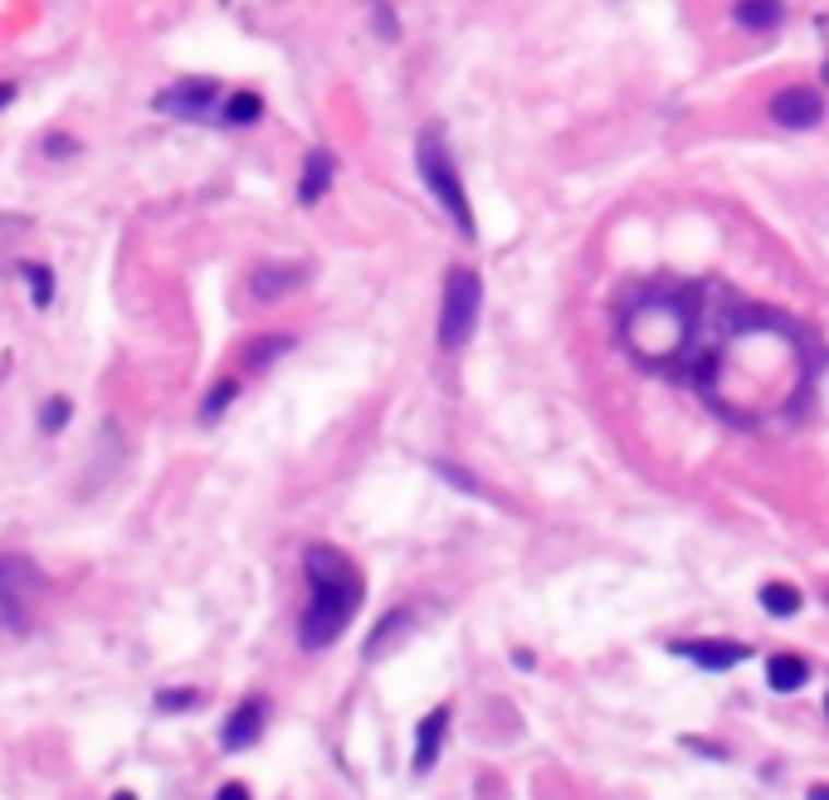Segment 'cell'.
Instances as JSON below:
<instances>
[{"label":"cell","mask_w":829,"mask_h":800,"mask_svg":"<svg viewBox=\"0 0 829 800\" xmlns=\"http://www.w3.org/2000/svg\"><path fill=\"white\" fill-rule=\"evenodd\" d=\"M810 342L775 313L722 318L698 362L708 405L742 430H781L801 415L810 396Z\"/></svg>","instance_id":"6da1fadb"},{"label":"cell","mask_w":829,"mask_h":800,"mask_svg":"<svg viewBox=\"0 0 829 800\" xmlns=\"http://www.w3.org/2000/svg\"><path fill=\"white\" fill-rule=\"evenodd\" d=\"M620 342L649 372H688L702 362V313L692 289H649L620 318Z\"/></svg>","instance_id":"7a4b0ae2"},{"label":"cell","mask_w":829,"mask_h":800,"mask_svg":"<svg viewBox=\"0 0 829 800\" xmlns=\"http://www.w3.org/2000/svg\"><path fill=\"white\" fill-rule=\"evenodd\" d=\"M303 576H308V605L298 620V645L303 649H328L346 635V625L356 620L366 600V581L356 572V562L337 552L332 542H312L303 552Z\"/></svg>","instance_id":"3957f363"},{"label":"cell","mask_w":829,"mask_h":800,"mask_svg":"<svg viewBox=\"0 0 829 800\" xmlns=\"http://www.w3.org/2000/svg\"><path fill=\"white\" fill-rule=\"evenodd\" d=\"M415 166H419V181L425 191L445 205V215L454 220V230L464 239H474V205H469V191H464V176H459V162L449 156V142L439 128H425L415 137Z\"/></svg>","instance_id":"277c9868"},{"label":"cell","mask_w":829,"mask_h":800,"mask_svg":"<svg viewBox=\"0 0 829 800\" xmlns=\"http://www.w3.org/2000/svg\"><path fill=\"white\" fill-rule=\"evenodd\" d=\"M45 591H49V581L35 556L0 552V620H5L10 630L29 625V615H35V605L45 600Z\"/></svg>","instance_id":"5b68a950"},{"label":"cell","mask_w":829,"mask_h":800,"mask_svg":"<svg viewBox=\"0 0 829 800\" xmlns=\"http://www.w3.org/2000/svg\"><path fill=\"white\" fill-rule=\"evenodd\" d=\"M478 308H484V279L474 269H454L445 279V303H439V346L459 352L478 328Z\"/></svg>","instance_id":"8992f818"},{"label":"cell","mask_w":829,"mask_h":800,"mask_svg":"<svg viewBox=\"0 0 829 800\" xmlns=\"http://www.w3.org/2000/svg\"><path fill=\"white\" fill-rule=\"evenodd\" d=\"M152 108L166 113V118H176V122H205L210 113H220V83L181 79V83H171V89L156 93Z\"/></svg>","instance_id":"52a82bcc"},{"label":"cell","mask_w":829,"mask_h":800,"mask_svg":"<svg viewBox=\"0 0 829 800\" xmlns=\"http://www.w3.org/2000/svg\"><path fill=\"white\" fill-rule=\"evenodd\" d=\"M264 728H269V698L264 693H249L225 718V728H220V746H225V752H249V746L264 737Z\"/></svg>","instance_id":"ba28073f"},{"label":"cell","mask_w":829,"mask_h":800,"mask_svg":"<svg viewBox=\"0 0 829 800\" xmlns=\"http://www.w3.org/2000/svg\"><path fill=\"white\" fill-rule=\"evenodd\" d=\"M668 649L708 673H727V669H737L742 659H751V649L742 645V639H674Z\"/></svg>","instance_id":"9c48e42d"},{"label":"cell","mask_w":829,"mask_h":800,"mask_svg":"<svg viewBox=\"0 0 829 800\" xmlns=\"http://www.w3.org/2000/svg\"><path fill=\"white\" fill-rule=\"evenodd\" d=\"M771 122H781V128L791 132H810L825 122V98L820 89H781L771 98Z\"/></svg>","instance_id":"30bf717a"},{"label":"cell","mask_w":829,"mask_h":800,"mask_svg":"<svg viewBox=\"0 0 829 800\" xmlns=\"http://www.w3.org/2000/svg\"><path fill=\"white\" fill-rule=\"evenodd\" d=\"M449 718H454V708L449 703H439L435 713H425L415 728V756H411V772L425 776L429 766L439 762V752H445V732H449Z\"/></svg>","instance_id":"8fae6325"},{"label":"cell","mask_w":829,"mask_h":800,"mask_svg":"<svg viewBox=\"0 0 829 800\" xmlns=\"http://www.w3.org/2000/svg\"><path fill=\"white\" fill-rule=\"evenodd\" d=\"M308 283V264H259L249 273V293L259 303H274V298H288L293 289Z\"/></svg>","instance_id":"7c38bea8"},{"label":"cell","mask_w":829,"mask_h":800,"mask_svg":"<svg viewBox=\"0 0 829 800\" xmlns=\"http://www.w3.org/2000/svg\"><path fill=\"white\" fill-rule=\"evenodd\" d=\"M332 172H337L332 152H308V162H303V181H298V200H303V205H318V200L328 196Z\"/></svg>","instance_id":"4fadbf2b"},{"label":"cell","mask_w":829,"mask_h":800,"mask_svg":"<svg viewBox=\"0 0 829 800\" xmlns=\"http://www.w3.org/2000/svg\"><path fill=\"white\" fill-rule=\"evenodd\" d=\"M766 683H771L775 693H801L805 683H810V664H805L801 655H771L766 659Z\"/></svg>","instance_id":"5bb4252c"},{"label":"cell","mask_w":829,"mask_h":800,"mask_svg":"<svg viewBox=\"0 0 829 800\" xmlns=\"http://www.w3.org/2000/svg\"><path fill=\"white\" fill-rule=\"evenodd\" d=\"M785 15L781 0H737V10H732V20H737L742 30H751V35H766V30H775Z\"/></svg>","instance_id":"9a60e30c"},{"label":"cell","mask_w":829,"mask_h":800,"mask_svg":"<svg viewBox=\"0 0 829 800\" xmlns=\"http://www.w3.org/2000/svg\"><path fill=\"white\" fill-rule=\"evenodd\" d=\"M757 600L771 620H791V615H801V605H805L801 586H791V581H766Z\"/></svg>","instance_id":"2e32d148"},{"label":"cell","mask_w":829,"mask_h":800,"mask_svg":"<svg viewBox=\"0 0 829 800\" xmlns=\"http://www.w3.org/2000/svg\"><path fill=\"white\" fill-rule=\"evenodd\" d=\"M283 352H293V337L288 332H264L245 346V372H269Z\"/></svg>","instance_id":"e0dca14e"},{"label":"cell","mask_w":829,"mask_h":800,"mask_svg":"<svg viewBox=\"0 0 829 800\" xmlns=\"http://www.w3.org/2000/svg\"><path fill=\"white\" fill-rule=\"evenodd\" d=\"M259 118H264V98L249 89L229 93V98L220 103V122H225V128H249V122H259Z\"/></svg>","instance_id":"ac0fdd59"},{"label":"cell","mask_w":829,"mask_h":800,"mask_svg":"<svg viewBox=\"0 0 829 800\" xmlns=\"http://www.w3.org/2000/svg\"><path fill=\"white\" fill-rule=\"evenodd\" d=\"M405 630H411V610H391V615L376 625V635L366 639V659H381V649L391 645V639H401Z\"/></svg>","instance_id":"d6986e66"},{"label":"cell","mask_w":829,"mask_h":800,"mask_svg":"<svg viewBox=\"0 0 829 800\" xmlns=\"http://www.w3.org/2000/svg\"><path fill=\"white\" fill-rule=\"evenodd\" d=\"M20 273H25V283H29L35 308H49V303H55V269L49 264H20Z\"/></svg>","instance_id":"ffe728a7"},{"label":"cell","mask_w":829,"mask_h":800,"mask_svg":"<svg viewBox=\"0 0 829 800\" xmlns=\"http://www.w3.org/2000/svg\"><path fill=\"white\" fill-rule=\"evenodd\" d=\"M73 420V400L69 396H49L45 405H39V435H59Z\"/></svg>","instance_id":"44dd1931"},{"label":"cell","mask_w":829,"mask_h":800,"mask_svg":"<svg viewBox=\"0 0 829 800\" xmlns=\"http://www.w3.org/2000/svg\"><path fill=\"white\" fill-rule=\"evenodd\" d=\"M235 396H239V381H215V386H210V396H205V405H201V420H205V425H215V420L225 415L229 405H235Z\"/></svg>","instance_id":"7402d4cb"},{"label":"cell","mask_w":829,"mask_h":800,"mask_svg":"<svg viewBox=\"0 0 829 800\" xmlns=\"http://www.w3.org/2000/svg\"><path fill=\"white\" fill-rule=\"evenodd\" d=\"M201 708V689H156V713H191Z\"/></svg>","instance_id":"603a6c76"},{"label":"cell","mask_w":829,"mask_h":800,"mask_svg":"<svg viewBox=\"0 0 829 800\" xmlns=\"http://www.w3.org/2000/svg\"><path fill=\"white\" fill-rule=\"evenodd\" d=\"M83 142L73 132H45V156L49 162H64V156H79Z\"/></svg>","instance_id":"cb8c5ba5"},{"label":"cell","mask_w":829,"mask_h":800,"mask_svg":"<svg viewBox=\"0 0 829 800\" xmlns=\"http://www.w3.org/2000/svg\"><path fill=\"white\" fill-rule=\"evenodd\" d=\"M371 20H376V35H381V39L401 35V20L391 15V5H386V0H371Z\"/></svg>","instance_id":"d4e9b609"},{"label":"cell","mask_w":829,"mask_h":800,"mask_svg":"<svg viewBox=\"0 0 829 800\" xmlns=\"http://www.w3.org/2000/svg\"><path fill=\"white\" fill-rule=\"evenodd\" d=\"M215 800H254V796H249L245 781H225V786L215 791Z\"/></svg>","instance_id":"484cf974"},{"label":"cell","mask_w":829,"mask_h":800,"mask_svg":"<svg viewBox=\"0 0 829 800\" xmlns=\"http://www.w3.org/2000/svg\"><path fill=\"white\" fill-rule=\"evenodd\" d=\"M15 93H20V83H15V79H0V113H5L10 103H15Z\"/></svg>","instance_id":"4316f807"},{"label":"cell","mask_w":829,"mask_h":800,"mask_svg":"<svg viewBox=\"0 0 829 800\" xmlns=\"http://www.w3.org/2000/svg\"><path fill=\"white\" fill-rule=\"evenodd\" d=\"M805 800H829V786H825V781H815L810 791H805Z\"/></svg>","instance_id":"83f0119b"},{"label":"cell","mask_w":829,"mask_h":800,"mask_svg":"<svg viewBox=\"0 0 829 800\" xmlns=\"http://www.w3.org/2000/svg\"><path fill=\"white\" fill-rule=\"evenodd\" d=\"M112 800H138V796H132V791H118V796H112Z\"/></svg>","instance_id":"f1b7e54d"},{"label":"cell","mask_w":829,"mask_h":800,"mask_svg":"<svg viewBox=\"0 0 829 800\" xmlns=\"http://www.w3.org/2000/svg\"><path fill=\"white\" fill-rule=\"evenodd\" d=\"M825 718H829V693H825Z\"/></svg>","instance_id":"f546056e"},{"label":"cell","mask_w":829,"mask_h":800,"mask_svg":"<svg viewBox=\"0 0 829 800\" xmlns=\"http://www.w3.org/2000/svg\"><path fill=\"white\" fill-rule=\"evenodd\" d=\"M825 600H829V591H825Z\"/></svg>","instance_id":"4dcf8cb0"}]
</instances>
